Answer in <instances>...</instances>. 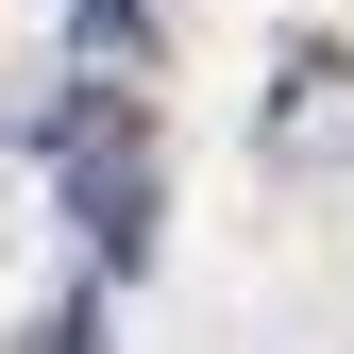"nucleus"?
Masks as SVG:
<instances>
[{"label":"nucleus","instance_id":"obj_1","mask_svg":"<svg viewBox=\"0 0 354 354\" xmlns=\"http://www.w3.org/2000/svg\"><path fill=\"white\" fill-rule=\"evenodd\" d=\"M51 169H68L84 270L136 287V270H152V102H136V68H84L68 102H51Z\"/></svg>","mask_w":354,"mask_h":354},{"label":"nucleus","instance_id":"obj_2","mask_svg":"<svg viewBox=\"0 0 354 354\" xmlns=\"http://www.w3.org/2000/svg\"><path fill=\"white\" fill-rule=\"evenodd\" d=\"M84 34H102V68H136L152 51V0H84Z\"/></svg>","mask_w":354,"mask_h":354}]
</instances>
